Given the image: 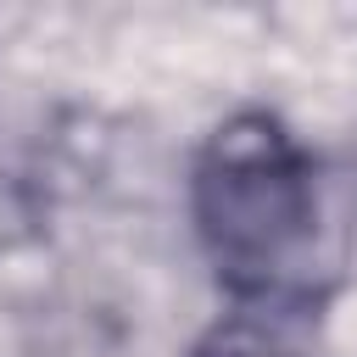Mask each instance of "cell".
I'll use <instances>...</instances> for the list:
<instances>
[{
	"label": "cell",
	"mask_w": 357,
	"mask_h": 357,
	"mask_svg": "<svg viewBox=\"0 0 357 357\" xmlns=\"http://www.w3.org/2000/svg\"><path fill=\"white\" fill-rule=\"evenodd\" d=\"M312 178L268 117H229L195 162V223L218 273L240 290L284 279L312 240Z\"/></svg>",
	"instance_id": "cell-1"
},
{
	"label": "cell",
	"mask_w": 357,
	"mask_h": 357,
	"mask_svg": "<svg viewBox=\"0 0 357 357\" xmlns=\"http://www.w3.org/2000/svg\"><path fill=\"white\" fill-rule=\"evenodd\" d=\"M190 357H290L284 351V340L279 335H268L262 324H251V318H234V324H218Z\"/></svg>",
	"instance_id": "cell-2"
}]
</instances>
